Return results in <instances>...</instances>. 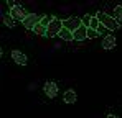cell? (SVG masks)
Listing matches in <instances>:
<instances>
[{
    "label": "cell",
    "mask_w": 122,
    "mask_h": 118,
    "mask_svg": "<svg viewBox=\"0 0 122 118\" xmlns=\"http://www.w3.org/2000/svg\"><path fill=\"white\" fill-rule=\"evenodd\" d=\"M101 23H99V20L96 18V17H91V25H89V28L91 30H97V26H99Z\"/></svg>",
    "instance_id": "17"
},
{
    "label": "cell",
    "mask_w": 122,
    "mask_h": 118,
    "mask_svg": "<svg viewBox=\"0 0 122 118\" xmlns=\"http://www.w3.org/2000/svg\"><path fill=\"white\" fill-rule=\"evenodd\" d=\"M79 26H82V23H81V18H78V17H69L68 20H63V28L69 30L71 33H74Z\"/></svg>",
    "instance_id": "3"
},
{
    "label": "cell",
    "mask_w": 122,
    "mask_h": 118,
    "mask_svg": "<svg viewBox=\"0 0 122 118\" xmlns=\"http://www.w3.org/2000/svg\"><path fill=\"white\" fill-rule=\"evenodd\" d=\"M99 36V33L96 31V30H91V28H87V38H97Z\"/></svg>",
    "instance_id": "18"
},
{
    "label": "cell",
    "mask_w": 122,
    "mask_h": 118,
    "mask_svg": "<svg viewBox=\"0 0 122 118\" xmlns=\"http://www.w3.org/2000/svg\"><path fill=\"white\" fill-rule=\"evenodd\" d=\"M3 23H5L8 28H13V26H15V20L12 18L10 15H5V17H3Z\"/></svg>",
    "instance_id": "12"
},
{
    "label": "cell",
    "mask_w": 122,
    "mask_h": 118,
    "mask_svg": "<svg viewBox=\"0 0 122 118\" xmlns=\"http://www.w3.org/2000/svg\"><path fill=\"white\" fill-rule=\"evenodd\" d=\"M61 30H63V20L56 18V17H53L51 23L46 26V36H48V38H53V36L60 35Z\"/></svg>",
    "instance_id": "2"
},
{
    "label": "cell",
    "mask_w": 122,
    "mask_h": 118,
    "mask_svg": "<svg viewBox=\"0 0 122 118\" xmlns=\"http://www.w3.org/2000/svg\"><path fill=\"white\" fill-rule=\"evenodd\" d=\"M96 18L99 20V23H101L106 30H109V31H117V30L121 28V23H119L117 20L114 18V17H109V15L104 13V12H97V13H96Z\"/></svg>",
    "instance_id": "1"
},
{
    "label": "cell",
    "mask_w": 122,
    "mask_h": 118,
    "mask_svg": "<svg viewBox=\"0 0 122 118\" xmlns=\"http://www.w3.org/2000/svg\"><path fill=\"white\" fill-rule=\"evenodd\" d=\"M73 38L76 39V41H82V39H86V38H87V28L79 26V28L73 33Z\"/></svg>",
    "instance_id": "9"
},
{
    "label": "cell",
    "mask_w": 122,
    "mask_h": 118,
    "mask_svg": "<svg viewBox=\"0 0 122 118\" xmlns=\"http://www.w3.org/2000/svg\"><path fill=\"white\" fill-rule=\"evenodd\" d=\"M33 31H35L36 35H41V36L45 35V36H46V28H45L43 25H40V23H38V25H36V26L33 28Z\"/></svg>",
    "instance_id": "13"
},
{
    "label": "cell",
    "mask_w": 122,
    "mask_h": 118,
    "mask_svg": "<svg viewBox=\"0 0 122 118\" xmlns=\"http://www.w3.org/2000/svg\"><path fill=\"white\" fill-rule=\"evenodd\" d=\"M43 92H45V95L50 98H55L58 95V84L56 82H53V80H48V82H45V85H43Z\"/></svg>",
    "instance_id": "5"
},
{
    "label": "cell",
    "mask_w": 122,
    "mask_h": 118,
    "mask_svg": "<svg viewBox=\"0 0 122 118\" xmlns=\"http://www.w3.org/2000/svg\"><path fill=\"white\" fill-rule=\"evenodd\" d=\"M12 59H13L18 66H26V62H28V58H26L21 51H18V49H13V51H12Z\"/></svg>",
    "instance_id": "7"
},
{
    "label": "cell",
    "mask_w": 122,
    "mask_h": 118,
    "mask_svg": "<svg viewBox=\"0 0 122 118\" xmlns=\"http://www.w3.org/2000/svg\"><path fill=\"white\" fill-rule=\"evenodd\" d=\"M51 20H53V17H48V15H45V17H41V20H40V25H43L45 28L51 23Z\"/></svg>",
    "instance_id": "15"
},
{
    "label": "cell",
    "mask_w": 122,
    "mask_h": 118,
    "mask_svg": "<svg viewBox=\"0 0 122 118\" xmlns=\"http://www.w3.org/2000/svg\"><path fill=\"white\" fill-rule=\"evenodd\" d=\"M81 23L84 28H89V25H91V15H84L81 18Z\"/></svg>",
    "instance_id": "16"
},
{
    "label": "cell",
    "mask_w": 122,
    "mask_h": 118,
    "mask_svg": "<svg viewBox=\"0 0 122 118\" xmlns=\"http://www.w3.org/2000/svg\"><path fill=\"white\" fill-rule=\"evenodd\" d=\"M107 118H119L117 115H107Z\"/></svg>",
    "instance_id": "20"
},
{
    "label": "cell",
    "mask_w": 122,
    "mask_h": 118,
    "mask_svg": "<svg viewBox=\"0 0 122 118\" xmlns=\"http://www.w3.org/2000/svg\"><path fill=\"white\" fill-rule=\"evenodd\" d=\"M76 98H78V95H76V92H74V90H66V92H64V95H63L64 103H74V102H76Z\"/></svg>",
    "instance_id": "10"
},
{
    "label": "cell",
    "mask_w": 122,
    "mask_h": 118,
    "mask_svg": "<svg viewBox=\"0 0 122 118\" xmlns=\"http://www.w3.org/2000/svg\"><path fill=\"white\" fill-rule=\"evenodd\" d=\"M114 18L119 23H122V7H116L114 8Z\"/></svg>",
    "instance_id": "14"
},
{
    "label": "cell",
    "mask_w": 122,
    "mask_h": 118,
    "mask_svg": "<svg viewBox=\"0 0 122 118\" xmlns=\"http://www.w3.org/2000/svg\"><path fill=\"white\" fill-rule=\"evenodd\" d=\"M40 20H41V17H38L36 13H28L26 18L23 20L21 23H23V26H25L26 30H33V28L40 23Z\"/></svg>",
    "instance_id": "6"
},
{
    "label": "cell",
    "mask_w": 122,
    "mask_h": 118,
    "mask_svg": "<svg viewBox=\"0 0 122 118\" xmlns=\"http://www.w3.org/2000/svg\"><path fill=\"white\" fill-rule=\"evenodd\" d=\"M102 48H104V49H112V48H116V38H114V35L104 36V39H102Z\"/></svg>",
    "instance_id": "8"
},
{
    "label": "cell",
    "mask_w": 122,
    "mask_h": 118,
    "mask_svg": "<svg viewBox=\"0 0 122 118\" xmlns=\"http://www.w3.org/2000/svg\"><path fill=\"white\" fill-rule=\"evenodd\" d=\"M0 56H2V48H0Z\"/></svg>",
    "instance_id": "21"
},
{
    "label": "cell",
    "mask_w": 122,
    "mask_h": 118,
    "mask_svg": "<svg viewBox=\"0 0 122 118\" xmlns=\"http://www.w3.org/2000/svg\"><path fill=\"white\" fill-rule=\"evenodd\" d=\"M8 15H10L13 20H20V21H23V20L26 18L28 12H26L23 7H20V5H13V7L10 8V13H8Z\"/></svg>",
    "instance_id": "4"
},
{
    "label": "cell",
    "mask_w": 122,
    "mask_h": 118,
    "mask_svg": "<svg viewBox=\"0 0 122 118\" xmlns=\"http://www.w3.org/2000/svg\"><path fill=\"white\" fill-rule=\"evenodd\" d=\"M58 36H60L61 39H64V41H73V39H74V38H73V33H71L69 30H66V28H63V30H61Z\"/></svg>",
    "instance_id": "11"
},
{
    "label": "cell",
    "mask_w": 122,
    "mask_h": 118,
    "mask_svg": "<svg viewBox=\"0 0 122 118\" xmlns=\"http://www.w3.org/2000/svg\"><path fill=\"white\" fill-rule=\"evenodd\" d=\"M96 31H97V33H99V35H102V33H106V31H107V30H106V28H104V26H102V25H99V26H97V30H96Z\"/></svg>",
    "instance_id": "19"
}]
</instances>
